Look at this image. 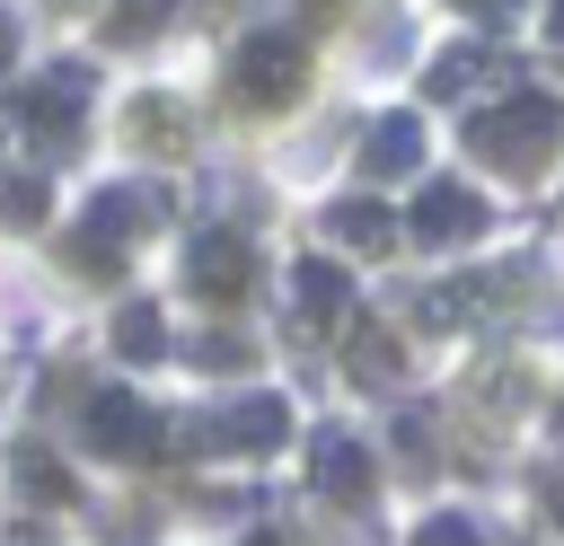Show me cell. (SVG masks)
<instances>
[{
  "label": "cell",
  "mask_w": 564,
  "mask_h": 546,
  "mask_svg": "<svg viewBox=\"0 0 564 546\" xmlns=\"http://www.w3.org/2000/svg\"><path fill=\"white\" fill-rule=\"evenodd\" d=\"M414 229H423V238H458V229H476V203H467V194H449V185H441V194H432V203H423V211H414Z\"/></svg>",
  "instance_id": "1"
},
{
  "label": "cell",
  "mask_w": 564,
  "mask_h": 546,
  "mask_svg": "<svg viewBox=\"0 0 564 546\" xmlns=\"http://www.w3.org/2000/svg\"><path fill=\"white\" fill-rule=\"evenodd\" d=\"M326 484H335V502H361V458L344 440H326Z\"/></svg>",
  "instance_id": "2"
}]
</instances>
